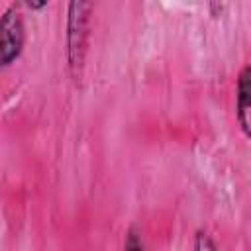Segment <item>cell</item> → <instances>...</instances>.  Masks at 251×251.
Segmentation results:
<instances>
[{
    "mask_svg": "<svg viewBox=\"0 0 251 251\" xmlns=\"http://www.w3.org/2000/svg\"><path fill=\"white\" fill-rule=\"evenodd\" d=\"M192 251H220V247L216 245V241L210 237L208 231L196 229L194 241H192Z\"/></svg>",
    "mask_w": 251,
    "mask_h": 251,
    "instance_id": "obj_5",
    "label": "cell"
},
{
    "mask_svg": "<svg viewBox=\"0 0 251 251\" xmlns=\"http://www.w3.org/2000/svg\"><path fill=\"white\" fill-rule=\"evenodd\" d=\"M124 251H145V243H143V235L137 224H131L126 229V237H124Z\"/></svg>",
    "mask_w": 251,
    "mask_h": 251,
    "instance_id": "obj_4",
    "label": "cell"
},
{
    "mask_svg": "<svg viewBox=\"0 0 251 251\" xmlns=\"http://www.w3.org/2000/svg\"><path fill=\"white\" fill-rule=\"evenodd\" d=\"M24 6L29 10H43L47 8V2H24Z\"/></svg>",
    "mask_w": 251,
    "mask_h": 251,
    "instance_id": "obj_6",
    "label": "cell"
},
{
    "mask_svg": "<svg viewBox=\"0 0 251 251\" xmlns=\"http://www.w3.org/2000/svg\"><path fill=\"white\" fill-rule=\"evenodd\" d=\"M22 4H8L2 12L0 22V65L2 69L12 67L24 53L25 47V24L20 10Z\"/></svg>",
    "mask_w": 251,
    "mask_h": 251,
    "instance_id": "obj_2",
    "label": "cell"
},
{
    "mask_svg": "<svg viewBox=\"0 0 251 251\" xmlns=\"http://www.w3.org/2000/svg\"><path fill=\"white\" fill-rule=\"evenodd\" d=\"M235 116L241 133L251 141V65L241 67L235 84Z\"/></svg>",
    "mask_w": 251,
    "mask_h": 251,
    "instance_id": "obj_3",
    "label": "cell"
},
{
    "mask_svg": "<svg viewBox=\"0 0 251 251\" xmlns=\"http://www.w3.org/2000/svg\"><path fill=\"white\" fill-rule=\"evenodd\" d=\"M92 2L75 0L67 6V20H65V55L67 67L73 78H80L86 53H88V39H90V16H92Z\"/></svg>",
    "mask_w": 251,
    "mask_h": 251,
    "instance_id": "obj_1",
    "label": "cell"
}]
</instances>
